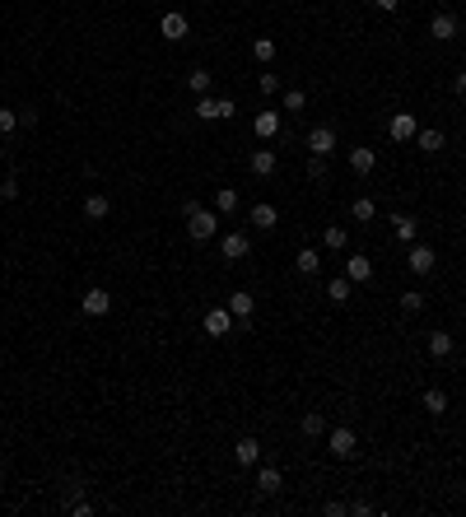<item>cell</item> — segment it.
I'll return each instance as SVG.
<instances>
[{
  "label": "cell",
  "instance_id": "cell-1",
  "mask_svg": "<svg viewBox=\"0 0 466 517\" xmlns=\"http://www.w3.org/2000/svg\"><path fill=\"white\" fill-rule=\"evenodd\" d=\"M186 233L196 238V243L215 238L219 233V210H201L196 201H186Z\"/></svg>",
  "mask_w": 466,
  "mask_h": 517
},
{
  "label": "cell",
  "instance_id": "cell-2",
  "mask_svg": "<svg viewBox=\"0 0 466 517\" xmlns=\"http://www.w3.org/2000/svg\"><path fill=\"white\" fill-rule=\"evenodd\" d=\"M308 154L312 158L336 154V131H331V126H312V131H308Z\"/></svg>",
  "mask_w": 466,
  "mask_h": 517
},
{
  "label": "cell",
  "instance_id": "cell-3",
  "mask_svg": "<svg viewBox=\"0 0 466 517\" xmlns=\"http://www.w3.org/2000/svg\"><path fill=\"white\" fill-rule=\"evenodd\" d=\"M196 117L201 122H224V117H233V98H196Z\"/></svg>",
  "mask_w": 466,
  "mask_h": 517
},
{
  "label": "cell",
  "instance_id": "cell-4",
  "mask_svg": "<svg viewBox=\"0 0 466 517\" xmlns=\"http://www.w3.org/2000/svg\"><path fill=\"white\" fill-rule=\"evenodd\" d=\"M326 452L345 461V457H355V452H359V438L350 434V429H331V434H326Z\"/></svg>",
  "mask_w": 466,
  "mask_h": 517
},
{
  "label": "cell",
  "instance_id": "cell-5",
  "mask_svg": "<svg viewBox=\"0 0 466 517\" xmlns=\"http://www.w3.org/2000/svg\"><path fill=\"white\" fill-rule=\"evenodd\" d=\"M405 266L415 270V275H429V270L438 266V256L434 247H424V243H410V256H405Z\"/></svg>",
  "mask_w": 466,
  "mask_h": 517
},
{
  "label": "cell",
  "instance_id": "cell-6",
  "mask_svg": "<svg viewBox=\"0 0 466 517\" xmlns=\"http://www.w3.org/2000/svg\"><path fill=\"white\" fill-rule=\"evenodd\" d=\"M79 308H84V317H103V313H112V294L108 289H84Z\"/></svg>",
  "mask_w": 466,
  "mask_h": 517
},
{
  "label": "cell",
  "instance_id": "cell-7",
  "mask_svg": "<svg viewBox=\"0 0 466 517\" xmlns=\"http://www.w3.org/2000/svg\"><path fill=\"white\" fill-rule=\"evenodd\" d=\"M219 252H224V261H238V256L252 252V238L248 233H224L219 238Z\"/></svg>",
  "mask_w": 466,
  "mask_h": 517
},
{
  "label": "cell",
  "instance_id": "cell-8",
  "mask_svg": "<svg viewBox=\"0 0 466 517\" xmlns=\"http://www.w3.org/2000/svg\"><path fill=\"white\" fill-rule=\"evenodd\" d=\"M186 28H191V24H186V15H177V10H168V15L159 19V33H163L168 42H182V38H186Z\"/></svg>",
  "mask_w": 466,
  "mask_h": 517
},
{
  "label": "cell",
  "instance_id": "cell-9",
  "mask_svg": "<svg viewBox=\"0 0 466 517\" xmlns=\"http://www.w3.org/2000/svg\"><path fill=\"white\" fill-rule=\"evenodd\" d=\"M229 331H233L229 308H210V313H205V336H229Z\"/></svg>",
  "mask_w": 466,
  "mask_h": 517
},
{
  "label": "cell",
  "instance_id": "cell-10",
  "mask_svg": "<svg viewBox=\"0 0 466 517\" xmlns=\"http://www.w3.org/2000/svg\"><path fill=\"white\" fill-rule=\"evenodd\" d=\"M387 131H392V140H415V131H419V122L410 117V112H396L387 122Z\"/></svg>",
  "mask_w": 466,
  "mask_h": 517
},
{
  "label": "cell",
  "instance_id": "cell-11",
  "mask_svg": "<svg viewBox=\"0 0 466 517\" xmlns=\"http://www.w3.org/2000/svg\"><path fill=\"white\" fill-rule=\"evenodd\" d=\"M326 298H331L336 308H345V303L355 298V280H350V275H336V280L326 284Z\"/></svg>",
  "mask_w": 466,
  "mask_h": 517
},
{
  "label": "cell",
  "instance_id": "cell-12",
  "mask_svg": "<svg viewBox=\"0 0 466 517\" xmlns=\"http://www.w3.org/2000/svg\"><path fill=\"white\" fill-rule=\"evenodd\" d=\"M350 168H355L359 177H369V172L378 168V154H373L369 145H355V149H350Z\"/></svg>",
  "mask_w": 466,
  "mask_h": 517
},
{
  "label": "cell",
  "instance_id": "cell-13",
  "mask_svg": "<svg viewBox=\"0 0 466 517\" xmlns=\"http://www.w3.org/2000/svg\"><path fill=\"white\" fill-rule=\"evenodd\" d=\"M429 38L452 42V38H457V19H452V15H434V19H429Z\"/></svg>",
  "mask_w": 466,
  "mask_h": 517
},
{
  "label": "cell",
  "instance_id": "cell-14",
  "mask_svg": "<svg viewBox=\"0 0 466 517\" xmlns=\"http://www.w3.org/2000/svg\"><path fill=\"white\" fill-rule=\"evenodd\" d=\"M252 131H257L262 140H275V136H280V112H257V122H252Z\"/></svg>",
  "mask_w": 466,
  "mask_h": 517
},
{
  "label": "cell",
  "instance_id": "cell-15",
  "mask_svg": "<svg viewBox=\"0 0 466 517\" xmlns=\"http://www.w3.org/2000/svg\"><path fill=\"white\" fill-rule=\"evenodd\" d=\"M252 308H257V298H252L248 289H238V294L229 298V313L238 317V322H248V317H252Z\"/></svg>",
  "mask_w": 466,
  "mask_h": 517
},
{
  "label": "cell",
  "instance_id": "cell-16",
  "mask_svg": "<svg viewBox=\"0 0 466 517\" xmlns=\"http://www.w3.org/2000/svg\"><path fill=\"white\" fill-rule=\"evenodd\" d=\"M419 406L429 410V415H448V392H443V387H429V392L419 396Z\"/></svg>",
  "mask_w": 466,
  "mask_h": 517
},
{
  "label": "cell",
  "instance_id": "cell-17",
  "mask_svg": "<svg viewBox=\"0 0 466 517\" xmlns=\"http://www.w3.org/2000/svg\"><path fill=\"white\" fill-rule=\"evenodd\" d=\"M392 233L401 238V243H415V238H419V224L410 220V215H392Z\"/></svg>",
  "mask_w": 466,
  "mask_h": 517
},
{
  "label": "cell",
  "instance_id": "cell-18",
  "mask_svg": "<svg viewBox=\"0 0 466 517\" xmlns=\"http://www.w3.org/2000/svg\"><path fill=\"white\" fill-rule=\"evenodd\" d=\"M252 224H257V229H266V233H271V229H275L280 224V215H275V205H252Z\"/></svg>",
  "mask_w": 466,
  "mask_h": 517
},
{
  "label": "cell",
  "instance_id": "cell-19",
  "mask_svg": "<svg viewBox=\"0 0 466 517\" xmlns=\"http://www.w3.org/2000/svg\"><path fill=\"white\" fill-rule=\"evenodd\" d=\"M294 266H298V275H317L322 270V256H317V247H303L294 256Z\"/></svg>",
  "mask_w": 466,
  "mask_h": 517
},
{
  "label": "cell",
  "instance_id": "cell-20",
  "mask_svg": "<svg viewBox=\"0 0 466 517\" xmlns=\"http://www.w3.org/2000/svg\"><path fill=\"white\" fill-rule=\"evenodd\" d=\"M233 457H238L243 466H252V461L262 457V443H257V438H238V443H233Z\"/></svg>",
  "mask_w": 466,
  "mask_h": 517
},
{
  "label": "cell",
  "instance_id": "cell-21",
  "mask_svg": "<svg viewBox=\"0 0 466 517\" xmlns=\"http://www.w3.org/2000/svg\"><path fill=\"white\" fill-rule=\"evenodd\" d=\"M345 275H350L355 284H364L373 275V261H369V256H350V261H345Z\"/></svg>",
  "mask_w": 466,
  "mask_h": 517
},
{
  "label": "cell",
  "instance_id": "cell-22",
  "mask_svg": "<svg viewBox=\"0 0 466 517\" xmlns=\"http://www.w3.org/2000/svg\"><path fill=\"white\" fill-rule=\"evenodd\" d=\"M275 149H257V154H252V172H257V177H271V172H275Z\"/></svg>",
  "mask_w": 466,
  "mask_h": 517
},
{
  "label": "cell",
  "instance_id": "cell-23",
  "mask_svg": "<svg viewBox=\"0 0 466 517\" xmlns=\"http://www.w3.org/2000/svg\"><path fill=\"white\" fill-rule=\"evenodd\" d=\"M280 485H284V480H280L275 466H262V470H257V489H262V494H280Z\"/></svg>",
  "mask_w": 466,
  "mask_h": 517
},
{
  "label": "cell",
  "instance_id": "cell-24",
  "mask_svg": "<svg viewBox=\"0 0 466 517\" xmlns=\"http://www.w3.org/2000/svg\"><path fill=\"white\" fill-rule=\"evenodd\" d=\"M415 145L424 154H438V149H443V131H434V126H429V131H415Z\"/></svg>",
  "mask_w": 466,
  "mask_h": 517
},
{
  "label": "cell",
  "instance_id": "cell-25",
  "mask_svg": "<svg viewBox=\"0 0 466 517\" xmlns=\"http://www.w3.org/2000/svg\"><path fill=\"white\" fill-rule=\"evenodd\" d=\"M429 354H434V359H448V354H452V336H448V331H429Z\"/></svg>",
  "mask_w": 466,
  "mask_h": 517
},
{
  "label": "cell",
  "instance_id": "cell-26",
  "mask_svg": "<svg viewBox=\"0 0 466 517\" xmlns=\"http://www.w3.org/2000/svg\"><path fill=\"white\" fill-rule=\"evenodd\" d=\"M215 210L219 215H233V210H238V187H219L215 191Z\"/></svg>",
  "mask_w": 466,
  "mask_h": 517
},
{
  "label": "cell",
  "instance_id": "cell-27",
  "mask_svg": "<svg viewBox=\"0 0 466 517\" xmlns=\"http://www.w3.org/2000/svg\"><path fill=\"white\" fill-rule=\"evenodd\" d=\"M108 210H112L108 196H98V191H93V196H84V215H89V220H103Z\"/></svg>",
  "mask_w": 466,
  "mask_h": 517
},
{
  "label": "cell",
  "instance_id": "cell-28",
  "mask_svg": "<svg viewBox=\"0 0 466 517\" xmlns=\"http://www.w3.org/2000/svg\"><path fill=\"white\" fill-rule=\"evenodd\" d=\"M186 89H191L196 98H205L210 94V70H191V75H186Z\"/></svg>",
  "mask_w": 466,
  "mask_h": 517
},
{
  "label": "cell",
  "instance_id": "cell-29",
  "mask_svg": "<svg viewBox=\"0 0 466 517\" xmlns=\"http://www.w3.org/2000/svg\"><path fill=\"white\" fill-rule=\"evenodd\" d=\"M350 215H355V220H359V224H369V220H378V205H373V201H369V196H359V201H355V205H350Z\"/></svg>",
  "mask_w": 466,
  "mask_h": 517
},
{
  "label": "cell",
  "instance_id": "cell-30",
  "mask_svg": "<svg viewBox=\"0 0 466 517\" xmlns=\"http://www.w3.org/2000/svg\"><path fill=\"white\" fill-rule=\"evenodd\" d=\"M322 434H326V420L317 410H308V415H303V438H322Z\"/></svg>",
  "mask_w": 466,
  "mask_h": 517
},
{
  "label": "cell",
  "instance_id": "cell-31",
  "mask_svg": "<svg viewBox=\"0 0 466 517\" xmlns=\"http://www.w3.org/2000/svg\"><path fill=\"white\" fill-rule=\"evenodd\" d=\"M322 243H326V247H331V252H345V229H341V224H326Z\"/></svg>",
  "mask_w": 466,
  "mask_h": 517
},
{
  "label": "cell",
  "instance_id": "cell-32",
  "mask_svg": "<svg viewBox=\"0 0 466 517\" xmlns=\"http://www.w3.org/2000/svg\"><path fill=\"white\" fill-rule=\"evenodd\" d=\"M252 56H257V61H275V42H271V38H257V42H252Z\"/></svg>",
  "mask_w": 466,
  "mask_h": 517
},
{
  "label": "cell",
  "instance_id": "cell-33",
  "mask_svg": "<svg viewBox=\"0 0 466 517\" xmlns=\"http://www.w3.org/2000/svg\"><path fill=\"white\" fill-rule=\"evenodd\" d=\"M401 308H405V313H419V308H424V294H419V289H405V294H401Z\"/></svg>",
  "mask_w": 466,
  "mask_h": 517
},
{
  "label": "cell",
  "instance_id": "cell-34",
  "mask_svg": "<svg viewBox=\"0 0 466 517\" xmlns=\"http://www.w3.org/2000/svg\"><path fill=\"white\" fill-rule=\"evenodd\" d=\"M303 103H308L303 89H289V94H284V108H289V112H303Z\"/></svg>",
  "mask_w": 466,
  "mask_h": 517
},
{
  "label": "cell",
  "instance_id": "cell-35",
  "mask_svg": "<svg viewBox=\"0 0 466 517\" xmlns=\"http://www.w3.org/2000/svg\"><path fill=\"white\" fill-rule=\"evenodd\" d=\"M19 126V112H10V108H0V136H10Z\"/></svg>",
  "mask_w": 466,
  "mask_h": 517
},
{
  "label": "cell",
  "instance_id": "cell-36",
  "mask_svg": "<svg viewBox=\"0 0 466 517\" xmlns=\"http://www.w3.org/2000/svg\"><path fill=\"white\" fill-rule=\"evenodd\" d=\"M257 89H262V94H280V75H271V70H266V75L257 79Z\"/></svg>",
  "mask_w": 466,
  "mask_h": 517
},
{
  "label": "cell",
  "instance_id": "cell-37",
  "mask_svg": "<svg viewBox=\"0 0 466 517\" xmlns=\"http://www.w3.org/2000/svg\"><path fill=\"white\" fill-rule=\"evenodd\" d=\"M0 196H5V201H15V196H19V182H15V177H5V182H0Z\"/></svg>",
  "mask_w": 466,
  "mask_h": 517
},
{
  "label": "cell",
  "instance_id": "cell-38",
  "mask_svg": "<svg viewBox=\"0 0 466 517\" xmlns=\"http://www.w3.org/2000/svg\"><path fill=\"white\" fill-rule=\"evenodd\" d=\"M70 513H75V517H89L93 503H89V499H75V503H70Z\"/></svg>",
  "mask_w": 466,
  "mask_h": 517
},
{
  "label": "cell",
  "instance_id": "cell-39",
  "mask_svg": "<svg viewBox=\"0 0 466 517\" xmlns=\"http://www.w3.org/2000/svg\"><path fill=\"white\" fill-rule=\"evenodd\" d=\"M350 513H355V517H373V513H378V508H373V503H369V499H359V503H355V508H350Z\"/></svg>",
  "mask_w": 466,
  "mask_h": 517
},
{
  "label": "cell",
  "instance_id": "cell-40",
  "mask_svg": "<svg viewBox=\"0 0 466 517\" xmlns=\"http://www.w3.org/2000/svg\"><path fill=\"white\" fill-rule=\"evenodd\" d=\"M373 5H378V10H383V15H392V10H396V5H401V0H373Z\"/></svg>",
  "mask_w": 466,
  "mask_h": 517
},
{
  "label": "cell",
  "instance_id": "cell-41",
  "mask_svg": "<svg viewBox=\"0 0 466 517\" xmlns=\"http://www.w3.org/2000/svg\"><path fill=\"white\" fill-rule=\"evenodd\" d=\"M457 94L466 98V70H462V75H457Z\"/></svg>",
  "mask_w": 466,
  "mask_h": 517
},
{
  "label": "cell",
  "instance_id": "cell-42",
  "mask_svg": "<svg viewBox=\"0 0 466 517\" xmlns=\"http://www.w3.org/2000/svg\"><path fill=\"white\" fill-rule=\"evenodd\" d=\"M462 229H466V215H462Z\"/></svg>",
  "mask_w": 466,
  "mask_h": 517
}]
</instances>
